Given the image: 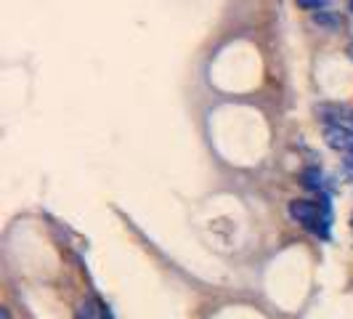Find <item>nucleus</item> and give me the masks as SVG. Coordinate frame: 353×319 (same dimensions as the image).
<instances>
[{"label": "nucleus", "mask_w": 353, "mask_h": 319, "mask_svg": "<svg viewBox=\"0 0 353 319\" xmlns=\"http://www.w3.org/2000/svg\"><path fill=\"white\" fill-rule=\"evenodd\" d=\"M290 215H292L298 224H305L308 229H314V231H319L316 224H321V231L327 234V218H319V208L311 200H292V202H290Z\"/></svg>", "instance_id": "obj_1"}, {"label": "nucleus", "mask_w": 353, "mask_h": 319, "mask_svg": "<svg viewBox=\"0 0 353 319\" xmlns=\"http://www.w3.org/2000/svg\"><path fill=\"white\" fill-rule=\"evenodd\" d=\"M324 139L332 149H340V152H351L353 149V130L345 128V125H327L324 128Z\"/></svg>", "instance_id": "obj_2"}, {"label": "nucleus", "mask_w": 353, "mask_h": 319, "mask_svg": "<svg viewBox=\"0 0 353 319\" xmlns=\"http://www.w3.org/2000/svg\"><path fill=\"white\" fill-rule=\"evenodd\" d=\"M301 178L305 189H321V173H319V168H305Z\"/></svg>", "instance_id": "obj_3"}, {"label": "nucleus", "mask_w": 353, "mask_h": 319, "mask_svg": "<svg viewBox=\"0 0 353 319\" xmlns=\"http://www.w3.org/2000/svg\"><path fill=\"white\" fill-rule=\"evenodd\" d=\"M301 8L305 11H321V8H327L330 6V0H295Z\"/></svg>", "instance_id": "obj_4"}, {"label": "nucleus", "mask_w": 353, "mask_h": 319, "mask_svg": "<svg viewBox=\"0 0 353 319\" xmlns=\"http://www.w3.org/2000/svg\"><path fill=\"white\" fill-rule=\"evenodd\" d=\"M314 21H316V24H321V27H337V19L330 17V14H324V11H319L316 17H314Z\"/></svg>", "instance_id": "obj_5"}, {"label": "nucleus", "mask_w": 353, "mask_h": 319, "mask_svg": "<svg viewBox=\"0 0 353 319\" xmlns=\"http://www.w3.org/2000/svg\"><path fill=\"white\" fill-rule=\"evenodd\" d=\"M345 165H348V168H351V171H353V152H351V155H348V160H345Z\"/></svg>", "instance_id": "obj_6"}, {"label": "nucleus", "mask_w": 353, "mask_h": 319, "mask_svg": "<svg viewBox=\"0 0 353 319\" xmlns=\"http://www.w3.org/2000/svg\"><path fill=\"white\" fill-rule=\"evenodd\" d=\"M351 11H353V0H351Z\"/></svg>", "instance_id": "obj_7"}]
</instances>
